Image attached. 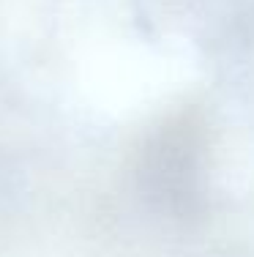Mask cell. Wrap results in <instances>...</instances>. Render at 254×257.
Masks as SVG:
<instances>
[{"instance_id":"1","label":"cell","mask_w":254,"mask_h":257,"mask_svg":"<svg viewBox=\"0 0 254 257\" xmlns=\"http://www.w3.org/2000/svg\"><path fill=\"white\" fill-rule=\"evenodd\" d=\"M145 20L150 22H164V20H178L189 14L197 0H137Z\"/></svg>"}]
</instances>
